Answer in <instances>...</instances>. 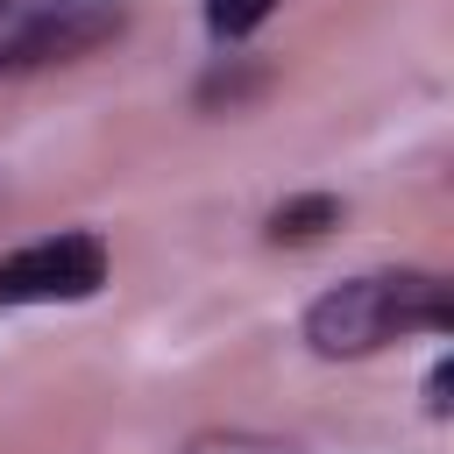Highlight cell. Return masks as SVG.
<instances>
[{"label": "cell", "instance_id": "4", "mask_svg": "<svg viewBox=\"0 0 454 454\" xmlns=\"http://www.w3.org/2000/svg\"><path fill=\"white\" fill-rule=\"evenodd\" d=\"M333 220V199H298V206H284L270 227H277V241H305V234H319Z\"/></svg>", "mask_w": 454, "mask_h": 454}, {"label": "cell", "instance_id": "1", "mask_svg": "<svg viewBox=\"0 0 454 454\" xmlns=\"http://www.w3.org/2000/svg\"><path fill=\"white\" fill-rule=\"evenodd\" d=\"M404 326H447V291L433 277H355L312 305L305 340L319 355H369Z\"/></svg>", "mask_w": 454, "mask_h": 454}, {"label": "cell", "instance_id": "2", "mask_svg": "<svg viewBox=\"0 0 454 454\" xmlns=\"http://www.w3.org/2000/svg\"><path fill=\"white\" fill-rule=\"evenodd\" d=\"M106 277V248L92 234H50L35 248H14L0 262V305H57V298H92Z\"/></svg>", "mask_w": 454, "mask_h": 454}, {"label": "cell", "instance_id": "5", "mask_svg": "<svg viewBox=\"0 0 454 454\" xmlns=\"http://www.w3.org/2000/svg\"><path fill=\"white\" fill-rule=\"evenodd\" d=\"M270 7H277V0H213L206 14H213V28H220V35H241V28H255Z\"/></svg>", "mask_w": 454, "mask_h": 454}, {"label": "cell", "instance_id": "3", "mask_svg": "<svg viewBox=\"0 0 454 454\" xmlns=\"http://www.w3.org/2000/svg\"><path fill=\"white\" fill-rule=\"evenodd\" d=\"M121 28V7L114 0H57L43 7L35 21H21L7 43H0V64H43V57H78L92 50L99 35Z\"/></svg>", "mask_w": 454, "mask_h": 454}, {"label": "cell", "instance_id": "6", "mask_svg": "<svg viewBox=\"0 0 454 454\" xmlns=\"http://www.w3.org/2000/svg\"><path fill=\"white\" fill-rule=\"evenodd\" d=\"M192 454H291L284 440H255V433H213V440H199Z\"/></svg>", "mask_w": 454, "mask_h": 454}]
</instances>
